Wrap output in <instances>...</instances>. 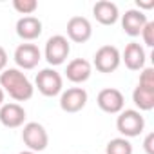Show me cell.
I'll use <instances>...</instances> for the list:
<instances>
[{"label":"cell","instance_id":"1","mask_svg":"<svg viewBox=\"0 0 154 154\" xmlns=\"http://www.w3.org/2000/svg\"><path fill=\"white\" fill-rule=\"evenodd\" d=\"M0 85L17 102H26L33 98V85L27 80V76L18 69H6L0 74Z\"/></svg>","mask_w":154,"mask_h":154},{"label":"cell","instance_id":"2","mask_svg":"<svg viewBox=\"0 0 154 154\" xmlns=\"http://www.w3.org/2000/svg\"><path fill=\"white\" fill-rule=\"evenodd\" d=\"M116 127H118V132L123 134L125 138H134V136H140L145 129V120L143 116L134 111V109H127L123 111L120 116H118V122H116Z\"/></svg>","mask_w":154,"mask_h":154},{"label":"cell","instance_id":"3","mask_svg":"<svg viewBox=\"0 0 154 154\" xmlns=\"http://www.w3.org/2000/svg\"><path fill=\"white\" fill-rule=\"evenodd\" d=\"M22 140L24 143L29 147L31 152H40L47 147L49 143V136H47V131L36 123V122H31L27 125H24V131H22Z\"/></svg>","mask_w":154,"mask_h":154},{"label":"cell","instance_id":"4","mask_svg":"<svg viewBox=\"0 0 154 154\" xmlns=\"http://www.w3.org/2000/svg\"><path fill=\"white\" fill-rule=\"evenodd\" d=\"M71 53V47H69V42L65 36L62 35H56V36H51L45 44V60L51 63V65H62L67 56Z\"/></svg>","mask_w":154,"mask_h":154},{"label":"cell","instance_id":"5","mask_svg":"<svg viewBox=\"0 0 154 154\" xmlns=\"http://www.w3.org/2000/svg\"><path fill=\"white\" fill-rule=\"evenodd\" d=\"M120 60H122L120 51L114 45H103L94 54V67H96V71L107 74V72H112L118 69Z\"/></svg>","mask_w":154,"mask_h":154},{"label":"cell","instance_id":"6","mask_svg":"<svg viewBox=\"0 0 154 154\" xmlns=\"http://www.w3.org/2000/svg\"><path fill=\"white\" fill-rule=\"evenodd\" d=\"M36 87L44 96H56L62 91V76L54 69H44L36 74Z\"/></svg>","mask_w":154,"mask_h":154},{"label":"cell","instance_id":"7","mask_svg":"<svg viewBox=\"0 0 154 154\" xmlns=\"http://www.w3.org/2000/svg\"><path fill=\"white\" fill-rule=\"evenodd\" d=\"M96 102H98V107H100L103 112L116 114V112H120V111L123 109V102H125V100H123V94H122L118 89L109 87V89H102V91L98 93Z\"/></svg>","mask_w":154,"mask_h":154},{"label":"cell","instance_id":"8","mask_svg":"<svg viewBox=\"0 0 154 154\" xmlns=\"http://www.w3.org/2000/svg\"><path fill=\"white\" fill-rule=\"evenodd\" d=\"M87 103V93L82 87H71L60 98V107L65 112H78Z\"/></svg>","mask_w":154,"mask_h":154},{"label":"cell","instance_id":"9","mask_svg":"<svg viewBox=\"0 0 154 154\" xmlns=\"http://www.w3.org/2000/svg\"><path fill=\"white\" fill-rule=\"evenodd\" d=\"M93 35V27H91V22L84 17H72L69 22H67V36L76 42V44H84L91 38Z\"/></svg>","mask_w":154,"mask_h":154},{"label":"cell","instance_id":"10","mask_svg":"<svg viewBox=\"0 0 154 154\" xmlns=\"http://www.w3.org/2000/svg\"><path fill=\"white\" fill-rule=\"evenodd\" d=\"M15 62L22 69H35L40 62V49L35 44H22L15 51Z\"/></svg>","mask_w":154,"mask_h":154},{"label":"cell","instance_id":"11","mask_svg":"<svg viewBox=\"0 0 154 154\" xmlns=\"http://www.w3.org/2000/svg\"><path fill=\"white\" fill-rule=\"evenodd\" d=\"M0 122L8 129H17L26 122V111L18 103H6L0 109Z\"/></svg>","mask_w":154,"mask_h":154},{"label":"cell","instance_id":"12","mask_svg":"<svg viewBox=\"0 0 154 154\" xmlns=\"http://www.w3.org/2000/svg\"><path fill=\"white\" fill-rule=\"evenodd\" d=\"M147 15L143 11H138V9H129L123 18H122V27L123 31L129 35V36H138L141 33V29L145 27L147 24Z\"/></svg>","mask_w":154,"mask_h":154},{"label":"cell","instance_id":"13","mask_svg":"<svg viewBox=\"0 0 154 154\" xmlns=\"http://www.w3.org/2000/svg\"><path fill=\"white\" fill-rule=\"evenodd\" d=\"M93 13H94V18L102 26H112V24H116V20L120 17L116 4L109 2V0H100V2H96L94 8H93Z\"/></svg>","mask_w":154,"mask_h":154},{"label":"cell","instance_id":"14","mask_svg":"<svg viewBox=\"0 0 154 154\" xmlns=\"http://www.w3.org/2000/svg\"><path fill=\"white\" fill-rule=\"evenodd\" d=\"M65 74L67 80H71L72 84H82L91 76V63L84 58H74L72 62H69Z\"/></svg>","mask_w":154,"mask_h":154},{"label":"cell","instance_id":"15","mask_svg":"<svg viewBox=\"0 0 154 154\" xmlns=\"http://www.w3.org/2000/svg\"><path fill=\"white\" fill-rule=\"evenodd\" d=\"M17 35L24 40H35L42 35V22L36 17H22L17 22Z\"/></svg>","mask_w":154,"mask_h":154},{"label":"cell","instance_id":"16","mask_svg":"<svg viewBox=\"0 0 154 154\" xmlns=\"http://www.w3.org/2000/svg\"><path fill=\"white\" fill-rule=\"evenodd\" d=\"M123 62L131 71H140L145 65V51L140 44L132 42L123 51Z\"/></svg>","mask_w":154,"mask_h":154},{"label":"cell","instance_id":"17","mask_svg":"<svg viewBox=\"0 0 154 154\" xmlns=\"http://www.w3.org/2000/svg\"><path fill=\"white\" fill-rule=\"evenodd\" d=\"M132 102L140 111H150L154 107V89H145V87H136L132 93Z\"/></svg>","mask_w":154,"mask_h":154},{"label":"cell","instance_id":"18","mask_svg":"<svg viewBox=\"0 0 154 154\" xmlns=\"http://www.w3.org/2000/svg\"><path fill=\"white\" fill-rule=\"evenodd\" d=\"M105 154H132V145L125 138H114L107 143Z\"/></svg>","mask_w":154,"mask_h":154},{"label":"cell","instance_id":"19","mask_svg":"<svg viewBox=\"0 0 154 154\" xmlns=\"http://www.w3.org/2000/svg\"><path fill=\"white\" fill-rule=\"evenodd\" d=\"M13 8L20 13V15H31L36 11L38 4H36V0H15L13 2Z\"/></svg>","mask_w":154,"mask_h":154},{"label":"cell","instance_id":"20","mask_svg":"<svg viewBox=\"0 0 154 154\" xmlns=\"http://www.w3.org/2000/svg\"><path fill=\"white\" fill-rule=\"evenodd\" d=\"M140 87H145V89H154V69L152 67H147L141 76H140Z\"/></svg>","mask_w":154,"mask_h":154},{"label":"cell","instance_id":"21","mask_svg":"<svg viewBox=\"0 0 154 154\" xmlns=\"http://www.w3.org/2000/svg\"><path fill=\"white\" fill-rule=\"evenodd\" d=\"M140 35L143 36L145 45H147V47H152V45H154V22H147Z\"/></svg>","mask_w":154,"mask_h":154},{"label":"cell","instance_id":"22","mask_svg":"<svg viewBox=\"0 0 154 154\" xmlns=\"http://www.w3.org/2000/svg\"><path fill=\"white\" fill-rule=\"evenodd\" d=\"M143 145H145V150H147V154H154V132H150V134L145 138Z\"/></svg>","mask_w":154,"mask_h":154},{"label":"cell","instance_id":"23","mask_svg":"<svg viewBox=\"0 0 154 154\" xmlns=\"http://www.w3.org/2000/svg\"><path fill=\"white\" fill-rule=\"evenodd\" d=\"M136 6L140 8L138 11H141V9H152L154 8V0H136Z\"/></svg>","mask_w":154,"mask_h":154},{"label":"cell","instance_id":"24","mask_svg":"<svg viewBox=\"0 0 154 154\" xmlns=\"http://www.w3.org/2000/svg\"><path fill=\"white\" fill-rule=\"evenodd\" d=\"M6 65H8V53H6V49L2 45H0V71H4Z\"/></svg>","mask_w":154,"mask_h":154},{"label":"cell","instance_id":"25","mask_svg":"<svg viewBox=\"0 0 154 154\" xmlns=\"http://www.w3.org/2000/svg\"><path fill=\"white\" fill-rule=\"evenodd\" d=\"M4 103V91H2V87H0V105Z\"/></svg>","mask_w":154,"mask_h":154},{"label":"cell","instance_id":"26","mask_svg":"<svg viewBox=\"0 0 154 154\" xmlns=\"http://www.w3.org/2000/svg\"><path fill=\"white\" fill-rule=\"evenodd\" d=\"M18 154H35V152H31V150H24V152H18Z\"/></svg>","mask_w":154,"mask_h":154}]
</instances>
